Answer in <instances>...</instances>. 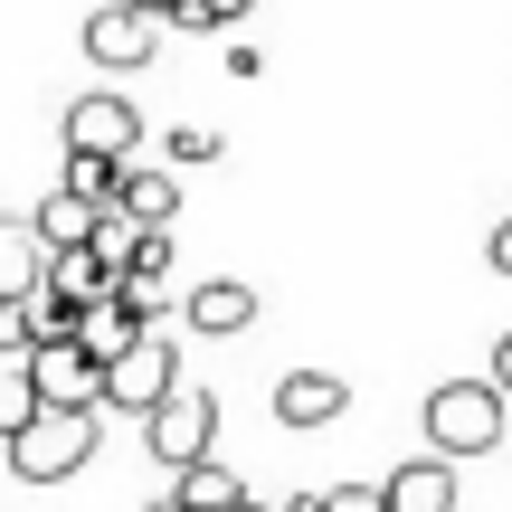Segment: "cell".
I'll return each mask as SVG.
<instances>
[{"mask_svg":"<svg viewBox=\"0 0 512 512\" xmlns=\"http://www.w3.org/2000/svg\"><path fill=\"white\" fill-rule=\"evenodd\" d=\"M95 418H105V408H48V399H38L29 427L0 437V446H10V475H19V484H67V475H86Z\"/></svg>","mask_w":512,"mask_h":512,"instance_id":"obj_1","label":"cell"},{"mask_svg":"<svg viewBox=\"0 0 512 512\" xmlns=\"http://www.w3.org/2000/svg\"><path fill=\"white\" fill-rule=\"evenodd\" d=\"M427 446L437 456H494L503 446V389L494 380H446V389H427Z\"/></svg>","mask_w":512,"mask_h":512,"instance_id":"obj_2","label":"cell"},{"mask_svg":"<svg viewBox=\"0 0 512 512\" xmlns=\"http://www.w3.org/2000/svg\"><path fill=\"white\" fill-rule=\"evenodd\" d=\"M143 437H152V456H162V465H190V456H209V437H219V399H209V389L181 370V380H171L162 399L143 408Z\"/></svg>","mask_w":512,"mask_h":512,"instance_id":"obj_3","label":"cell"},{"mask_svg":"<svg viewBox=\"0 0 512 512\" xmlns=\"http://www.w3.org/2000/svg\"><path fill=\"white\" fill-rule=\"evenodd\" d=\"M171 380H181V342H171V332L152 323V332H133V342H124V351L105 361V408H124V418H143V408L162 399Z\"/></svg>","mask_w":512,"mask_h":512,"instance_id":"obj_4","label":"cell"},{"mask_svg":"<svg viewBox=\"0 0 512 512\" xmlns=\"http://www.w3.org/2000/svg\"><path fill=\"white\" fill-rule=\"evenodd\" d=\"M57 133H67L76 152H114V162H133V152L152 143L124 86H95V95H76V105H67V124H57Z\"/></svg>","mask_w":512,"mask_h":512,"instance_id":"obj_5","label":"cell"},{"mask_svg":"<svg viewBox=\"0 0 512 512\" xmlns=\"http://www.w3.org/2000/svg\"><path fill=\"white\" fill-rule=\"evenodd\" d=\"M29 380L48 408H105V361H95L76 332H57V342H29Z\"/></svg>","mask_w":512,"mask_h":512,"instance_id":"obj_6","label":"cell"},{"mask_svg":"<svg viewBox=\"0 0 512 512\" xmlns=\"http://www.w3.org/2000/svg\"><path fill=\"white\" fill-rule=\"evenodd\" d=\"M162 29H171V19L133 10V0H105V10L86 19V57H95V67H114V76H133V67L162 57Z\"/></svg>","mask_w":512,"mask_h":512,"instance_id":"obj_7","label":"cell"},{"mask_svg":"<svg viewBox=\"0 0 512 512\" xmlns=\"http://www.w3.org/2000/svg\"><path fill=\"white\" fill-rule=\"evenodd\" d=\"M181 323L200 332V342H238V332L256 323V285H238V275H209V285L181 294Z\"/></svg>","mask_w":512,"mask_h":512,"instance_id":"obj_8","label":"cell"},{"mask_svg":"<svg viewBox=\"0 0 512 512\" xmlns=\"http://www.w3.org/2000/svg\"><path fill=\"white\" fill-rule=\"evenodd\" d=\"M342 408H351L342 370H285V380H275V427H332Z\"/></svg>","mask_w":512,"mask_h":512,"instance_id":"obj_9","label":"cell"},{"mask_svg":"<svg viewBox=\"0 0 512 512\" xmlns=\"http://www.w3.org/2000/svg\"><path fill=\"white\" fill-rule=\"evenodd\" d=\"M380 494H389V512H456V456L427 446V456H408Z\"/></svg>","mask_w":512,"mask_h":512,"instance_id":"obj_10","label":"cell"},{"mask_svg":"<svg viewBox=\"0 0 512 512\" xmlns=\"http://www.w3.org/2000/svg\"><path fill=\"white\" fill-rule=\"evenodd\" d=\"M114 209H133V219L171 228V219H181V171H171V162H124V181H114Z\"/></svg>","mask_w":512,"mask_h":512,"instance_id":"obj_11","label":"cell"},{"mask_svg":"<svg viewBox=\"0 0 512 512\" xmlns=\"http://www.w3.org/2000/svg\"><path fill=\"white\" fill-rule=\"evenodd\" d=\"M171 494H181V512H228V503L247 494V484H238V465L190 456V465H171Z\"/></svg>","mask_w":512,"mask_h":512,"instance_id":"obj_12","label":"cell"},{"mask_svg":"<svg viewBox=\"0 0 512 512\" xmlns=\"http://www.w3.org/2000/svg\"><path fill=\"white\" fill-rule=\"evenodd\" d=\"M95 209H105V200H76V190L57 181L48 200L29 209V228H38V238H48V247H86V238H95Z\"/></svg>","mask_w":512,"mask_h":512,"instance_id":"obj_13","label":"cell"},{"mask_svg":"<svg viewBox=\"0 0 512 512\" xmlns=\"http://www.w3.org/2000/svg\"><path fill=\"white\" fill-rule=\"evenodd\" d=\"M38 275H48V238L29 219H0V294H29Z\"/></svg>","mask_w":512,"mask_h":512,"instance_id":"obj_14","label":"cell"},{"mask_svg":"<svg viewBox=\"0 0 512 512\" xmlns=\"http://www.w3.org/2000/svg\"><path fill=\"white\" fill-rule=\"evenodd\" d=\"M38 408V380H29V351H0V437H19Z\"/></svg>","mask_w":512,"mask_h":512,"instance_id":"obj_15","label":"cell"},{"mask_svg":"<svg viewBox=\"0 0 512 512\" xmlns=\"http://www.w3.org/2000/svg\"><path fill=\"white\" fill-rule=\"evenodd\" d=\"M19 304H29V342H57V332H76V313H86L76 294H57V285H29Z\"/></svg>","mask_w":512,"mask_h":512,"instance_id":"obj_16","label":"cell"},{"mask_svg":"<svg viewBox=\"0 0 512 512\" xmlns=\"http://www.w3.org/2000/svg\"><path fill=\"white\" fill-rule=\"evenodd\" d=\"M114 181H124L114 152H76V143H67V190H76V200H114Z\"/></svg>","mask_w":512,"mask_h":512,"instance_id":"obj_17","label":"cell"},{"mask_svg":"<svg viewBox=\"0 0 512 512\" xmlns=\"http://www.w3.org/2000/svg\"><path fill=\"white\" fill-rule=\"evenodd\" d=\"M219 152H228V143H219L209 124H181V133H162V162H171V171H209Z\"/></svg>","mask_w":512,"mask_h":512,"instance_id":"obj_18","label":"cell"},{"mask_svg":"<svg viewBox=\"0 0 512 512\" xmlns=\"http://www.w3.org/2000/svg\"><path fill=\"white\" fill-rule=\"evenodd\" d=\"M114 275H133V285H171V228H143V238H133V256Z\"/></svg>","mask_w":512,"mask_h":512,"instance_id":"obj_19","label":"cell"},{"mask_svg":"<svg viewBox=\"0 0 512 512\" xmlns=\"http://www.w3.org/2000/svg\"><path fill=\"white\" fill-rule=\"evenodd\" d=\"M247 10H256V0H181V10H171V29H190V38H200V29H238Z\"/></svg>","mask_w":512,"mask_h":512,"instance_id":"obj_20","label":"cell"},{"mask_svg":"<svg viewBox=\"0 0 512 512\" xmlns=\"http://www.w3.org/2000/svg\"><path fill=\"white\" fill-rule=\"evenodd\" d=\"M313 512H389L380 484H332V494H313Z\"/></svg>","mask_w":512,"mask_h":512,"instance_id":"obj_21","label":"cell"},{"mask_svg":"<svg viewBox=\"0 0 512 512\" xmlns=\"http://www.w3.org/2000/svg\"><path fill=\"white\" fill-rule=\"evenodd\" d=\"M0 351H29V304L19 294H0Z\"/></svg>","mask_w":512,"mask_h":512,"instance_id":"obj_22","label":"cell"},{"mask_svg":"<svg viewBox=\"0 0 512 512\" xmlns=\"http://www.w3.org/2000/svg\"><path fill=\"white\" fill-rule=\"evenodd\" d=\"M484 256H494V275H512V219L494 228V238H484Z\"/></svg>","mask_w":512,"mask_h":512,"instance_id":"obj_23","label":"cell"},{"mask_svg":"<svg viewBox=\"0 0 512 512\" xmlns=\"http://www.w3.org/2000/svg\"><path fill=\"white\" fill-rule=\"evenodd\" d=\"M494 389H503V399H512V332H503V342H494Z\"/></svg>","mask_w":512,"mask_h":512,"instance_id":"obj_24","label":"cell"},{"mask_svg":"<svg viewBox=\"0 0 512 512\" xmlns=\"http://www.w3.org/2000/svg\"><path fill=\"white\" fill-rule=\"evenodd\" d=\"M133 10H152V19H171V10H181V0H133Z\"/></svg>","mask_w":512,"mask_h":512,"instance_id":"obj_25","label":"cell"},{"mask_svg":"<svg viewBox=\"0 0 512 512\" xmlns=\"http://www.w3.org/2000/svg\"><path fill=\"white\" fill-rule=\"evenodd\" d=\"M275 512H313V494H285V503H275Z\"/></svg>","mask_w":512,"mask_h":512,"instance_id":"obj_26","label":"cell"},{"mask_svg":"<svg viewBox=\"0 0 512 512\" xmlns=\"http://www.w3.org/2000/svg\"><path fill=\"white\" fill-rule=\"evenodd\" d=\"M152 512H181V494H162V503H152Z\"/></svg>","mask_w":512,"mask_h":512,"instance_id":"obj_27","label":"cell"}]
</instances>
